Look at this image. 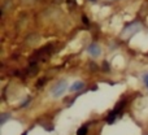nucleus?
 <instances>
[{
	"label": "nucleus",
	"instance_id": "obj_6",
	"mask_svg": "<svg viewBox=\"0 0 148 135\" xmlns=\"http://www.w3.org/2000/svg\"><path fill=\"white\" fill-rule=\"evenodd\" d=\"M87 131H88L87 126H82V127H79V130L77 131V135H87Z\"/></svg>",
	"mask_w": 148,
	"mask_h": 135
},
{
	"label": "nucleus",
	"instance_id": "obj_5",
	"mask_svg": "<svg viewBox=\"0 0 148 135\" xmlns=\"http://www.w3.org/2000/svg\"><path fill=\"white\" fill-rule=\"evenodd\" d=\"M116 118H117V114H116L114 112L109 113V116L107 117V122H108V123H113V122L116 121Z\"/></svg>",
	"mask_w": 148,
	"mask_h": 135
},
{
	"label": "nucleus",
	"instance_id": "obj_8",
	"mask_svg": "<svg viewBox=\"0 0 148 135\" xmlns=\"http://www.w3.org/2000/svg\"><path fill=\"white\" fill-rule=\"evenodd\" d=\"M143 82H144V84H146V87L148 88V73H146L143 75Z\"/></svg>",
	"mask_w": 148,
	"mask_h": 135
},
{
	"label": "nucleus",
	"instance_id": "obj_2",
	"mask_svg": "<svg viewBox=\"0 0 148 135\" xmlns=\"http://www.w3.org/2000/svg\"><path fill=\"white\" fill-rule=\"evenodd\" d=\"M87 52H88L90 56H92V57H99L100 53H101V48L99 47V44L91 43L88 46V48H87Z\"/></svg>",
	"mask_w": 148,
	"mask_h": 135
},
{
	"label": "nucleus",
	"instance_id": "obj_1",
	"mask_svg": "<svg viewBox=\"0 0 148 135\" xmlns=\"http://www.w3.org/2000/svg\"><path fill=\"white\" fill-rule=\"evenodd\" d=\"M66 91V81H59L52 88V96L53 97H60L65 94Z\"/></svg>",
	"mask_w": 148,
	"mask_h": 135
},
{
	"label": "nucleus",
	"instance_id": "obj_3",
	"mask_svg": "<svg viewBox=\"0 0 148 135\" xmlns=\"http://www.w3.org/2000/svg\"><path fill=\"white\" fill-rule=\"evenodd\" d=\"M36 73H38V64L33 61L30 66L26 69V74H29V75H35Z\"/></svg>",
	"mask_w": 148,
	"mask_h": 135
},
{
	"label": "nucleus",
	"instance_id": "obj_4",
	"mask_svg": "<svg viewBox=\"0 0 148 135\" xmlns=\"http://www.w3.org/2000/svg\"><path fill=\"white\" fill-rule=\"evenodd\" d=\"M84 87V83L83 82H74V83L70 86V91L72 92H77L79 90H82Z\"/></svg>",
	"mask_w": 148,
	"mask_h": 135
},
{
	"label": "nucleus",
	"instance_id": "obj_7",
	"mask_svg": "<svg viewBox=\"0 0 148 135\" xmlns=\"http://www.w3.org/2000/svg\"><path fill=\"white\" fill-rule=\"evenodd\" d=\"M9 117H10L9 114H1V120H0L1 121V123H5V121H7Z\"/></svg>",
	"mask_w": 148,
	"mask_h": 135
},
{
	"label": "nucleus",
	"instance_id": "obj_9",
	"mask_svg": "<svg viewBox=\"0 0 148 135\" xmlns=\"http://www.w3.org/2000/svg\"><path fill=\"white\" fill-rule=\"evenodd\" d=\"M23 135H27V131H26V133H23Z\"/></svg>",
	"mask_w": 148,
	"mask_h": 135
}]
</instances>
